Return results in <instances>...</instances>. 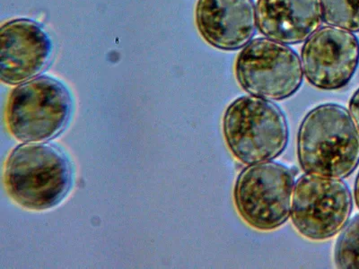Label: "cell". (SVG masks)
Wrapping results in <instances>:
<instances>
[{
	"mask_svg": "<svg viewBox=\"0 0 359 269\" xmlns=\"http://www.w3.org/2000/svg\"><path fill=\"white\" fill-rule=\"evenodd\" d=\"M256 14L259 32L284 44L304 43L323 21L320 0H258Z\"/></svg>",
	"mask_w": 359,
	"mask_h": 269,
	"instance_id": "11",
	"label": "cell"
},
{
	"mask_svg": "<svg viewBox=\"0 0 359 269\" xmlns=\"http://www.w3.org/2000/svg\"><path fill=\"white\" fill-rule=\"evenodd\" d=\"M297 157L307 174L344 179L359 165V132L347 109L320 105L304 117L297 134Z\"/></svg>",
	"mask_w": 359,
	"mask_h": 269,
	"instance_id": "1",
	"label": "cell"
},
{
	"mask_svg": "<svg viewBox=\"0 0 359 269\" xmlns=\"http://www.w3.org/2000/svg\"><path fill=\"white\" fill-rule=\"evenodd\" d=\"M235 71L245 92L266 100L291 97L304 80L303 64L296 51L269 38H257L243 47Z\"/></svg>",
	"mask_w": 359,
	"mask_h": 269,
	"instance_id": "6",
	"label": "cell"
},
{
	"mask_svg": "<svg viewBox=\"0 0 359 269\" xmlns=\"http://www.w3.org/2000/svg\"><path fill=\"white\" fill-rule=\"evenodd\" d=\"M53 44L39 22L15 19L0 31V78L18 85L39 75L50 63Z\"/></svg>",
	"mask_w": 359,
	"mask_h": 269,
	"instance_id": "9",
	"label": "cell"
},
{
	"mask_svg": "<svg viewBox=\"0 0 359 269\" xmlns=\"http://www.w3.org/2000/svg\"><path fill=\"white\" fill-rule=\"evenodd\" d=\"M334 258L339 268H359V214L348 223L339 235Z\"/></svg>",
	"mask_w": 359,
	"mask_h": 269,
	"instance_id": "13",
	"label": "cell"
},
{
	"mask_svg": "<svg viewBox=\"0 0 359 269\" xmlns=\"http://www.w3.org/2000/svg\"><path fill=\"white\" fill-rule=\"evenodd\" d=\"M320 5L330 27L359 33V0H320Z\"/></svg>",
	"mask_w": 359,
	"mask_h": 269,
	"instance_id": "12",
	"label": "cell"
},
{
	"mask_svg": "<svg viewBox=\"0 0 359 269\" xmlns=\"http://www.w3.org/2000/svg\"><path fill=\"white\" fill-rule=\"evenodd\" d=\"M294 174L278 163L249 165L236 179L233 203L237 213L252 228L272 230L290 219Z\"/></svg>",
	"mask_w": 359,
	"mask_h": 269,
	"instance_id": "5",
	"label": "cell"
},
{
	"mask_svg": "<svg viewBox=\"0 0 359 269\" xmlns=\"http://www.w3.org/2000/svg\"><path fill=\"white\" fill-rule=\"evenodd\" d=\"M353 198L341 179L304 174L294 184L291 220L297 233L320 242L338 235L347 226Z\"/></svg>",
	"mask_w": 359,
	"mask_h": 269,
	"instance_id": "7",
	"label": "cell"
},
{
	"mask_svg": "<svg viewBox=\"0 0 359 269\" xmlns=\"http://www.w3.org/2000/svg\"><path fill=\"white\" fill-rule=\"evenodd\" d=\"M9 197L27 209L43 211L57 206L72 184L69 160L49 144H25L13 150L4 167Z\"/></svg>",
	"mask_w": 359,
	"mask_h": 269,
	"instance_id": "2",
	"label": "cell"
},
{
	"mask_svg": "<svg viewBox=\"0 0 359 269\" xmlns=\"http://www.w3.org/2000/svg\"><path fill=\"white\" fill-rule=\"evenodd\" d=\"M304 74L322 90L345 88L359 64V41L351 32L333 27L319 28L304 43Z\"/></svg>",
	"mask_w": 359,
	"mask_h": 269,
	"instance_id": "8",
	"label": "cell"
},
{
	"mask_svg": "<svg viewBox=\"0 0 359 269\" xmlns=\"http://www.w3.org/2000/svg\"><path fill=\"white\" fill-rule=\"evenodd\" d=\"M198 33L211 46L236 50L252 41L258 27L253 0H198Z\"/></svg>",
	"mask_w": 359,
	"mask_h": 269,
	"instance_id": "10",
	"label": "cell"
},
{
	"mask_svg": "<svg viewBox=\"0 0 359 269\" xmlns=\"http://www.w3.org/2000/svg\"><path fill=\"white\" fill-rule=\"evenodd\" d=\"M222 130L229 151L245 165L277 158L286 150L290 137L283 111L253 95L237 98L226 108Z\"/></svg>",
	"mask_w": 359,
	"mask_h": 269,
	"instance_id": "3",
	"label": "cell"
},
{
	"mask_svg": "<svg viewBox=\"0 0 359 269\" xmlns=\"http://www.w3.org/2000/svg\"><path fill=\"white\" fill-rule=\"evenodd\" d=\"M354 195L355 203H357L359 209V172L355 181Z\"/></svg>",
	"mask_w": 359,
	"mask_h": 269,
	"instance_id": "15",
	"label": "cell"
},
{
	"mask_svg": "<svg viewBox=\"0 0 359 269\" xmlns=\"http://www.w3.org/2000/svg\"><path fill=\"white\" fill-rule=\"evenodd\" d=\"M349 112L359 132V88L349 101Z\"/></svg>",
	"mask_w": 359,
	"mask_h": 269,
	"instance_id": "14",
	"label": "cell"
},
{
	"mask_svg": "<svg viewBox=\"0 0 359 269\" xmlns=\"http://www.w3.org/2000/svg\"><path fill=\"white\" fill-rule=\"evenodd\" d=\"M73 107L72 95L62 82L41 76L22 83L9 95L6 126L22 142H43L65 129Z\"/></svg>",
	"mask_w": 359,
	"mask_h": 269,
	"instance_id": "4",
	"label": "cell"
}]
</instances>
